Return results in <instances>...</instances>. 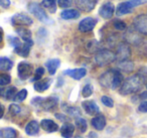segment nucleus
<instances>
[{
  "instance_id": "obj_1",
  "label": "nucleus",
  "mask_w": 147,
  "mask_h": 138,
  "mask_svg": "<svg viewBox=\"0 0 147 138\" xmlns=\"http://www.w3.org/2000/svg\"><path fill=\"white\" fill-rule=\"evenodd\" d=\"M99 83L102 87L116 90L123 84V76L118 70L111 69L105 72L99 78Z\"/></svg>"
},
{
  "instance_id": "obj_2",
  "label": "nucleus",
  "mask_w": 147,
  "mask_h": 138,
  "mask_svg": "<svg viewBox=\"0 0 147 138\" xmlns=\"http://www.w3.org/2000/svg\"><path fill=\"white\" fill-rule=\"evenodd\" d=\"M143 83H144V81L139 76V74L131 76V77L127 78L123 82L122 86L120 87V94H122V95H130V94L136 93L141 89Z\"/></svg>"
},
{
  "instance_id": "obj_3",
  "label": "nucleus",
  "mask_w": 147,
  "mask_h": 138,
  "mask_svg": "<svg viewBox=\"0 0 147 138\" xmlns=\"http://www.w3.org/2000/svg\"><path fill=\"white\" fill-rule=\"evenodd\" d=\"M115 60H116V53L109 49H101V51H97L96 55H95V63L99 67H105L107 65H110Z\"/></svg>"
},
{
  "instance_id": "obj_4",
  "label": "nucleus",
  "mask_w": 147,
  "mask_h": 138,
  "mask_svg": "<svg viewBox=\"0 0 147 138\" xmlns=\"http://www.w3.org/2000/svg\"><path fill=\"white\" fill-rule=\"evenodd\" d=\"M59 103L57 97H49V98H39L36 97L31 101V104L36 107H40L47 111H53Z\"/></svg>"
},
{
  "instance_id": "obj_5",
  "label": "nucleus",
  "mask_w": 147,
  "mask_h": 138,
  "mask_svg": "<svg viewBox=\"0 0 147 138\" xmlns=\"http://www.w3.org/2000/svg\"><path fill=\"white\" fill-rule=\"evenodd\" d=\"M28 11L33 14L39 21L43 23H53V20L47 16V14L45 13V9L42 6L38 4L36 2H30L28 4Z\"/></svg>"
},
{
  "instance_id": "obj_6",
  "label": "nucleus",
  "mask_w": 147,
  "mask_h": 138,
  "mask_svg": "<svg viewBox=\"0 0 147 138\" xmlns=\"http://www.w3.org/2000/svg\"><path fill=\"white\" fill-rule=\"evenodd\" d=\"M11 23L15 26H29L33 23L32 19L26 14L16 13L11 17Z\"/></svg>"
},
{
  "instance_id": "obj_7",
  "label": "nucleus",
  "mask_w": 147,
  "mask_h": 138,
  "mask_svg": "<svg viewBox=\"0 0 147 138\" xmlns=\"http://www.w3.org/2000/svg\"><path fill=\"white\" fill-rule=\"evenodd\" d=\"M133 26L139 33L147 35V15H137L133 21Z\"/></svg>"
},
{
  "instance_id": "obj_8",
  "label": "nucleus",
  "mask_w": 147,
  "mask_h": 138,
  "mask_svg": "<svg viewBox=\"0 0 147 138\" xmlns=\"http://www.w3.org/2000/svg\"><path fill=\"white\" fill-rule=\"evenodd\" d=\"M17 74L20 80H27L32 75V66L26 62H21L17 66Z\"/></svg>"
},
{
  "instance_id": "obj_9",
  "label": "nucleus",
  "mask_w": 147,
  "mask_h": 138,
  "mask_svg": "<svg viewBox=\"0 0 147 138\" xmlns=\"http://www.w3.org/2000/svg\"><path fill=\"white\" fill-rule=\"evenodd\" d=\"M114 12H115V6L110 1L105 2L104 4L100 7V9H99V14H100V16L105 19L112 18Z\"/></svg>"
},
{
  "instance_id": "obj_10",
  "label": "nucleus",
  "mask_w": 147,
  "mask_h": 138,
  "mask_svg": "<svg viewBox=\"0 0 147 138\" xmlns=\"http://www.w3.org/2000/svg\"><path fill=\"white\" fill-rule=\"evenodd\" d=\"M96 24L97 19L93 18V17H85L79 23V30L82 31V32H88V31L93 30Z\"/></svg>"
},
{
  "instance_id": "obj_11",
  "label": "nucleus",
  "mask_w": 147,
  "mask_h": 138,
  "mask_svg": "<svg viewBox=\"0 0 147 138\" xmlns=\"http://www.w3.org/2000/svg\"><path fill=\"white\" fill-rule=\"evenodd\" d=\"M75 2L78 8H80V10L90 12L95 8L98 0H75Z\"/></svg>"
},
{
  "instance_id": "obj_12",
  "label": "nucleus",
  "mask_w": 147,
  "mask_h": 138,
  "mask_svg": "<svg viewBox=\"0 0 147 138\" xmlns=\"http://www.w3.org/2000/svg\"><path fill=\"white\" fill-rule=\"evenodd\" d=\"M131 55L130 47L127 43H120L117 47L116 51V59L120 61H125V60H128V57Z\"/></svg>"
},
{
  "instance_id": "obj_13",
  "label": "nucleus",
  "mask_w": 147,
  "mask_h": 138,
  "mask_svg": "<svg viewBox=\"0 0 147 138\" xmlns=\"http://www.w3.org/2000/svg\"><path fill=\"white\" fill-rule=\"evenodd\" d=\"M15 31H16L17 34L22 39L23 43L33 45L32 39H31V31L29 30L28 28H26V27H24V26H19V27H16Z\"/></svg>"
},
{
  "instance_id": "obj_14",
  "label": "nucleus",
  "mask_w": 147,
  "mask_h": 138,
  "mask_svg": "<svg viewBox=\"0 0 147 138\" xmlns=\"http://www.w3.org/2000/svg\"><path fill=\"white\" fill-rule=\"evenodd\" d=\"M82 106L87 114L89 115H97L100 112L99 106L96 104L95 101H84L82 103Z\"/></svg>"
},
{
  "instance_id": "obj_15",
  "label": "nucleus",
  "mask_w": 147,
  "mask_h": 138,
  "mask_svg": "<svg viewBox=\"0 0 147 138\" xmlns=\"http://www.w3.org/2000/svg\"><path fill=\"white\" fill-rule=\"evenodd\" d=\"M40 126L45 131L49 132V133L55 132V131H57V129H59V125H57L55 121H53V120H51V119L41 120Z\"/></svg>"
},
{
  "instance_id": "obj_16",
  "label": "nucleus",
  "mask_w": 147,
  "mask_h": 138,
  "mask_svg": "<svg viewBox=\"0 0 147 138\" xmlns=\"http://www.w3.org/2000/svg\"><path fill=\"white\" fill-rule=\"evenodd\" d=\"M65 74L75 80H81L87 75V70L84 69V68L74 69V70H67V71L65 72Z\"/></svg>"
},
{
  "instance_id": "obj_17",
  "label": "nucleus",
  "mask_w": 147,
  "mask_h": 138,
  "mask_svg": "<svg viewBox=\"0 0 147 138\" xmlns=\"http://www.w3.org/2000/svg\"><path fill=\"white\" fill-rule=\"evenodd\" d=\"M132 11H133V6L130 4L129 1H127V2H123L118 4V6L116 8V14L118 16H122V15L125 14H129Z\"/></svg>"
},
{
  "instance_id": "obj_18",
  "label": "nucleus",
  "mask_w": 147,
  "mask_h": 138,
  "mask_svg": "<svg viewBox=\"0 0 147 138\" xmlns=\"http://www.w3.org/2000/svg\"><path fill=\"white\" fill-rule=\"evenodd\" d=\"M33 45H30V43H22L18 47L14 49V51L17 53L18 55L22 57H27L29 55V51H30V49Z\"/></svg>"
},
{
  "instance_id": "obj_19",
  "label": "nucleus",
  "mask_w": 147,
  "mask_h": 138,
  "mask_svg": "<svg viewBox=\"0 0 147 138\" xmlns=\"http://www.w3.org/2000/svg\"><path fill=\"white\" fill-rule=\"evenodd\" d=\"M92 126L96 130H103L106 126V118L104 115H98L92 119Z\"/></svg>"
},
{
  "instance_id": "obj_20",
  "label": "nucleus",
  "mask_w": 147,
  "mask_h": 138,
  "mask_svg": "<svg viewBox=\"0 0 147 138\" xmlns=\"http://www.w3.org/2000/svg\"><path fill=\"white\" fill-rule=\"evenodd\" d=\"M61 66V61L59 59H51L45 63V67L47 68V71L51 75H55L57 70Z\"/></svg>"
},
{
  "instance_id": "obj_21",
  "label": "nucleus",
  "mask_w": 147,
  "mask_h": 138,
  "mask_svg": "<svg viewBox=\"0 0 147 138\" xmlns=\"http://www.w3.org/2000/svg\"><path fill=\"white\" fill-rule=\"evenodd\" d=\"M74 132H75V126L71 123H69V122L63 124L61 129V136L65 138H71L74 135Z\"/></svg>"
},
{
  "instance_id": "obj_22",
  "label": "nucleus",
  "mask_w": 147,
  "mask_h": 138,
  "mask_svg": "<svg viewBox=\"0 0 147 138\" xmlns=\"http://www.w3.org/2000/svg\"><path fill=\"white\" fill-rule=\"evenodd\" d=\"M38 131H39V124L36 121H34V120L29 122L26 125V127H25V133L29 136L36 135L38 133Z\"/></svg>"
},
{
  "instance_id": "obj_23",
  "label": "nucleus",
  "mask_w": 147,
  "mask_h": 138,
  "mask_svg": "<svg viewBox=\"0 0 147 138\" xmlns=\"http://www.w3.org/2000/svg\"><path fill=\"white\" fill-rule=\"evenodd\" d=\"M61 16L63 19L69 20V19H76L80 17V12L76 9H65L61 13Z\"/></svg>"
},
{
  "instance_id": "obj_24",
  "label": "nucleus",
  "mask_w": 147,
  "mask_h": 138,
  "mask_svg": "<svg viewBox=\"0 0 147 138\" xmlns=\"http://www.w3.org/2000/svg\"><path fill=\"white\" fill-rule=\"evenodd\" d=\"M51 84V79H45V80H39V81L35 82L34 84V90L37 92H45L49 88Z\"/></svg>"
},
{
  "instance_id": "obj_25",
  "label": "nucleus",
  "mask_w": 147,
  "mask_h": 138,
  "mask_svg": "<svg viewBox=\"0 0 147 138\" xmlns=\"http://www.w3.org/2000/svg\"><path fill=\"white\" fill-rule=\"evenodd\" d=\"M118 71H122L124 73H131L134 69V64L129 60L120 61L118 64Z\"/></svg>"
},
{
  "instance_id": "obj_26",
  "label": "nucleus",
  "mask_w": 147,
  "mask_h": 138,
  "mask_svg": "<svg viewBox=\"0 0 147 138\" xmlns=\"http://www.w3.org/2000/svg\"><path fill=\"white\" fill-rule=\"evenodd\" d=\"M0 137L1 138H16L17 131L11 127L0 129Z\"/></svg>"
},
{
  "instance_id": "obj_27",
  "label": "nucleus",
  "mask_w": 147,
  "mask_h": 138,
  "mask_svg": "<svg viewBox=\"0 0 147 138\" xmlns=\"http://www.w3.org/2000/svg\"><path fill=\"white\" fill-rule=\"evenodd\" d=\"M63 109L65 112L69 115L73 116V117H80L81 115V110L76 106H67V104H63Z\"/></svg>"
},
{
  "instance_id": "obj_28",
  "label": "nucleus",
  "mask_w": 147,
  "mask_h": 138,
  "mask_svg": "<svg viewBox=\"0 0 147 138\" xmlns=\"http://www.w3.org/2000/svg\"><path fill=\"white\" fill-rule=\"evenodd\" d=\"M13 67V62L6 57H0V70L1 71H10Z\"/></svg>"
},
{
  "instance_id": "obj_29",
  "label": "nucleus",
  "mask_w": 147,
  "mask_h": 138,
  "mask_svg": "<svg viewBox=\"0 0 147 138\" xmlns=\"http://www.w3.org/2000/svg\"><path fill=\"white\" fill-rule=\"evenodd\" d=\"M41 6L47 9L51 13H55V11H57V0H42Z\"/></svg>"
},
{
  "instance_id": "obj_30",
  "label": "nucleus",
  "mask_w": 147,
  "mask_h": 138,
  "mask_svg": "<svg viewBox=\"0 0 147 138\" xmlns=\"http://www.w3.org/2000/svg\"><path fill=\"white\" fill-rule=\"evenodd\" d=\"M76 126L78 127V129L80 130L82 133H85L87 131V128H88V124L87 121L82 117L76 118Z\"/></svg>"
},
{
  "instance_id": "obj_31",
  "label": "nucleus",
  "mask_w": 147,
  "mask_h": 138,
  "mask_svg": "<svg viewBox=\"0 0 147 138\" xmlns=\"http://www.w3.org/2000/svg\"><path fill=\"white\" fill-rule=\"evenodd\" d=\"M137 33H139V32L135 28H134V31H133V32L132 31H129V32L127 33V41L131 43H139V41H140V37H139Z\"/></svg>"
},
{
  "instance_id": "obj_32",
  "label": "nucleus",
  "mask_w": 147,
  "mask_h": 138,
  "mask_svg": "<svg viewBox=\"0 0 147 138\" xmlns=\"http://www.w3.org/2000/svg\"><path fill=\"white\" fill-rule=\"evenodd\" d=\"M17 90L15 87H9L8 89L5 91V99L6 100H14L15 96L17 94Z\"/></svg>"
},
{
  "instance_id": "obj_33",
  "label": "nucleus",
  "mask_w": 147,
  "mask_h": 138,
  "mask_svg": "<svg viewBox=\"0 0 147 138\" xmlns=\"http://www.w3.org/2000/svg\"><path fill=\"white\" fill-rule=\"evenodd\" d=\"M93 91H94V89H93V86L92 85H90V84L86 85L84 88H83V90H82L83 97H85V98L90 97V96L93 94Z\"/></svg>"
},
{
  "instance_id": "obj_34",
  "label": "nucleus",
  "mask_w": 147,
  "mask_h": 138,
  "mask_svg": "<svg viewBox=\"0 0 147 138\" xmlns=\"http://www.w3.org/2000/svg\"><path fill=\"white\" fill-rule=\"evenodd\" d=\"M26 97H27V91L25 89H23V90L19 91L18 93L16 94V96H15V98H14V101L22 102V101H24V100L26 99Z\"/></svg>"
},
{
  "instance_id": "obj_35",
  "label": "nucleus",
  "mask_w": 147,
  "mask_h": 138,
  "mask_svg": "<svg viewBox=\"0 0 147 138\" xmlns=\"http://www.w3.org/2000/svg\"><path fill=\"white\" fill-rule=\"evenodd\" d=\"M11 77L7 74H0V86H6L10 84Z\"/></svg>"
},
{
  "instance_id": "obj_36",
  "label": "nucleus",
  "mask_w": 147,
  "mask_h": 138,
  "mask_svg": "<svg viewBox=\"0 0 147 138\" xmlns=\"http://www.w3.org/2000/svg\"><path fill=\"white\" fill-rule=\"evenodd\" d=\"M43 74H45V69L43 68H37L36 69V71H35V74H34V77H33V79H32V81L34 82V81H39V80L42 78V76H43Z\"/></svg>"
},
{
  "instance_id": "obj_37",
  "label": "nucleus",
  "mask_w": 147,
  "mask_h": 138,
  "mask_svg": "<svg viewBox=\"0 0 147 138\" xmlns=\"http://www.w3.org/2000/svg\"><path fill=\"white\" fill-rule=\"evenodd\" d=\"M8 39H9V43H10V45H12L13 49H16V47H18L22 43L20 41V39L15 37H8Z\"/></svg>"
},
{
  "instance_id": "obj_38",
  "label": "nucleus",
  "mask_w": 147,
  "mask_h": 138,
  "mask_svg": "<svg viewBox=\"0 0 147 138\" xmlns=\"http://www.w3.org/2000/svg\"><path fill=\"white\" fill-rule=\"evenodd\" d=\"M101 101H102V103L104 104L105 106H107V107H109V108H112L113 106H114L113 100L111 99L110 97H108V96H103V97L101 98Z\"/></svg>"
},
{
  "instance_id": "obj_39",
  "label": "nucleus",
  "mask_w": 147,
  "mask_h": 138,
  "mask_svg": "<svg viewBox=\"0 0 147 138\" xmlns=\"http://www.w3.org/2000/svg\"><path fill=\"white\" fill-rule=\"evenodd\" d=\"M57 3L61 8H69L73 4V0H57Z\"/></svg>"
},
{
  "instance_id": "obj_40",
  "label": "nucleus",
  "mask_w": 147,
  "mask_h": 138,
  "mask_svg": "<svg viewBox=\"0 0 147 138\" xmlns=\"http://www.w3.org/2000/svg\"><path fill=\"white\" fill-rule=\"evenodd\" d=\"M114 27L117 30H125V29H126V23L122 20H115Z\"/></svg>"
},
{
  "instance_id": "obj_41",
  "label": "nucleus",
  "mask_w": 147,
  "mask_h": 138,
  "mask_svg": "<svg viewBox=\"0 0 147 138\" xmlns=\"http://www.w3.org/2000/svg\"><path fill=\"white\" fill-rule=\"evenodd\" d=\"M20 111H21V107L19 105L11 104V105L9 106V112H10L11 114H13V115H16V114H18Z\"/></svg>"
},
{
  "instance_id": "obj_42",
  "label": "nucleus",
  "mask_w": 147,
  "mask_h": 138,
  "mask_svg": "<svg viewBox=\"0 0 147 138\" xmlns=\"http://www.w3.org/2000/svg\"><path fill=\"white\" fill-rule=\"evenodd\" d=\"M129 2H130V4L132 5L133 8H134V7H136V6H139V5L147 3V0H129Z\"/></svg>"
},
{
  "instance_id": "obj_43",
  "label": "nucleus",
  "mask_w": 147,
  "mask_h": 138,
  "mask_svg": "<svg viewBox=\"0 0 147 138\" xmlns=\"http://www.w3.org/2000/svg\"><path fill=\"white\" fill-rule=\"evenodd\" d=\"M10 0H0V6L4 9H7L10 7Z\"/></svg>"
},
{
  "instance_id": "obj_44",
  "label": "nucleus",
  "mask_w": 147,
  "mask_h": 138,
  "mask_svg": "<svg viewBox=\"0 0 147 138\" xmlns=\"http://www.w3.org/2000/svg\"><path fill=\"white\" fill-rule=\"evenodd\" d=\"M138 110L142 113H147V101H144L139 105Z\"/></svg>"
},
{
  "instance_id": "obj_45",
  "label": "nucleus",
  "mask_w": 147,
  "mask_h": 138,
  "mask_svg": "<svg viewBox=\"0 0 147 138\" xmlns=\"http://www.w3.org/2000/svg\"><path fill=\"white\" fill-rule=\"evenodd\" d=\"M139 98H140L141 100L147 99V91H145V92H143V93H141L140 96H139Z\"/></svg>"
},
{
  "instance_id": "obj_46",
  "label": "nucleus",
  "mask_w": 147,
  "mask_h": 138,
  "mask_svg": "<svg viewBox=\"0 0 147 138\" xmlns=\"http://www.w3.org/2000/svg\"><path fill=\"white\" fill-rule=\"evenodd\" d=\"M55 116H57V117L59 118V120H63V121H67V120H69V118L65 117V116H63H63H59V114H57Z\"/></svg>"
},
{
  "instance_id": "obj_47",
  "label": "nucleus",
  "mask_w": 147,
  "mask_h": 138,
  "mask_svg": "<svg viewBox=\"0 0 147 138\" xmlns=\"http://www.w3.org/2000/svg\"><path fill=\"white\" fill-rule=\"evenodd\" d=\"M3 115H4V107L2 105H0V119L3 117Z\"/></svg>"
},
{
  "instance_id": "obj_48",
  "label": "nucleus",
  "mask_w": 147,
  "mask_h": 138,
  "mask_svg": "<svg viewBox=\"0 0 147 138\" xmlns=\"http://www.w3.org/2000/svg\"><path fill=\"white\" fill-rule=\"evenodd\" d=\"M89 138H98V135L96 134V132H91L89 133Z\"/></svg>"
},
{
  "instance_id": "obj_49",
  "label": "nucleus",
  "mask_w": 147,
  "mask_h": 138,
  "mask_svg": "<svg viewBox=\"0 0 147 138\" xmlns=\"http://www.w3.org/2000/svg\"><path fill=\"white\" fill-rule=\"evenodd\" d=\"M2 39H3V30H2V28L0 27V43L2 41Z\"/></svg>"
},
{
  "instance_id": "obj_50",
  "label": "nucleus",
  "mask_w": 147,
  "mask_h": 138,
  "mask_svg": "<svg viewBox=\"0 0 147 138\" xmlns=\"http://www.w3.org/2000/svg\"><path fill=\"white\" fill-rule=\"evenodd\" d=\"M146 88H147V84H146Z\"/></svg>"
}]
</instances>
